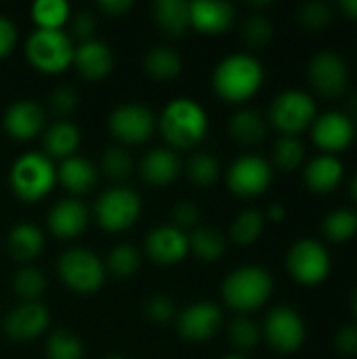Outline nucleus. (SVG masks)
Wrapping results in <instances>:
<instances>
[{
	"label": "nucleus",
	"mask_w": 357,
	"mask_h": 359,
	"mask_svg": "<svg viewBox=\"0 0 357 359\" xmlns=\"http://www.w3.org/2000/svg\"><path fill=\"white\" fill-rule=\"evenodd\" d=\"M263 229H265V215L257 208H246L234 219L229 227V238L240 246H250L261 238Z\"/></svg>",
	"instance_id": "nucleus-33"
},
{
	"label": "nucleus",
	"mask_w": 357,
	"mask_h": 359,
	"mask_svg": "<svg viewBox=\"0 0 357 359\" xmlns=\"http://www.w3.org/2000/svg\"><path fill=\"white\" fill-rule=\"evenodd\" d=\"M181 168H183V164L177 156V151L170 147H154L139 162V172H141L143 181L154 187L170 185L179 177Z\"/></svg>",
	"instance_id": "nucleus-23"
},
{
	"label": "nucleus",
	"mask_w": 357,
	"mask_h": 359,
	"mask_svg": "<svg viewBox=\"0 0 357 359\" xmlns=\"http://www.w3.org/2000/svg\"><path fill=\"white\" fill-rule=\"evenodd\" d=\"M311 141L314 145L328 156H337L345 151L356 141V122L345 111H324L311 124Z\"/></svg>",
	"instance_id": "nucleus-14"
},
{
	"label": "nucleus",
	"mask_w": 357,
	"mask_h": 359,
	"mask_svg": "<svg viewBox=\"0 0 357 359\" xmlns=\"http://www.w3.org/2000/svg\"><path fill=\"white\" fill-rule=\"evenodd\" d=\"M322 233L332 244H345L357 236V210L335 208L322 221Z\"/></svg>",
	"instance_id": "nucleus-30"
},
{
	"label": "nucleus",
	"mask_w": 357,
	"mask_h": 359,
	"mask_svg": "<svg viewBox=\"0 0 357 359\" xmlns=\"http://www.w3.org/2000/svg\"><path fill=\"white\" fill-rule=\"evenodd\" d=\"M130 6H133L130 0H101V2H99V8H101L105 15H109V17H120V15H124Z\"/></svg>",
	"instance_id": "nucleus-49"
},
{
	"label": "nucleus",
	"mask_w": 357,
	"mask_h": 359,
	"mask_svg": "<svg viewBox=\"0 0 357 359\" xmlns=\"http://www.w3.org/2000/svg\"><path fill=\"white\" fill-rule=\"evenodd\" d=\"M225 181L231 194L240 198H257L269 189L274 181V168L269 160H265L263 156L244 154L231 162Z\"/></svg>",
	"instance_id": "nucleus-12"
},
{
	"label": "nucleus",
	"mask_w": 357,
	"mask_h": 359,
	"mask_svg": "<svg viewBox=\"0 0 357 359\" xmlns=\"http://www.w3.org/2000/svg\"><path fill=\"white\" fill-rule=\"evenodd\" d=\"M48 324H50L48 309L38 301H29V303L17 305L6 316L4 332L15 343H29L42 337L48 330Z\"/></svg>",
	"instance_id": "nucleus-16"
},
{
	"label": "nucleus",
	"mask_w": 357,
	"mask_h": 359,
	"mask_svg": "<svg viewBox=\"0 0 357 359\" xmlns=\"http://www.w3.org/2000/svg\"><path fill=\"white\" fill-rule=\"evenodd\" d=\"M170 217H173V223L177 229L185 231V229H194L198 225V219H200V210L194 202L189 200H179L173 210H170Z\"/></svg>",
	"instance_id": "nucleus-45"
},
{
	"label": "nucleus",
	"mask_w": 357,
	"mask_h": 359,
	"mask_svg": "<svg viewBox=\"0 0 357 359\" xmlns=\"http://www.w3.org/2000/svg\"><path fill=\"white\" fill-rule=\"evenodd\" d=\"M345 177V166L337 156L320 154L311 158L303 168V183L311 194H332L339 189Z\"/></svg>",
	"instance_id": "nucleus-21"
},
{
	"label": "nucleus",
	"mask_w": 357,
	"mask_h": 359,
	"mask_svg": "<svg viewBox=\"0 0 357 359\" xmlns=\"http://www.w3.org/2000/svg\"><path fill=\"white\" fill-rule=\"evenodd\" d=\"M223 359H246L244 355H240V353H229V355H225Z\"/></svg>",
	"instance_id": "nucleus-55"
},
{
	"label": "nucleus",
	"mask_w": 357,
	"mask_h": 359,
	"mask_svg": "<svg viewBox=\"0 0 357 359\" xmlns=\"http://www.w3.org/2000/svg\"><path fill=\"white\" fill-rule=\"evenodd\" d=\"M274 292V278L261 265H242L225 276L221 284L223 303L238 311L250 313L261 309Z\"/></svg>",
	"instance_id": "nucleus-3"
},
{
	"label": "nucleus",
	"mask_w": 357,
	"mask_h": 359,
	"mask_svg": "<svg viewBox=\"0 0 357 359\" xmlns=\"http://www.w3.org/2000/svg\"><path fill=\"white\" fill-rule=\"evenodd\" d=\"M318 118V105L314 97L299 88H288L276 95L269 105V122L282 135L297 137L311 128Z\"/></svg>",
	"instance_id": "nucleus-9"
},
{
	"label": "nucleus",
	"mask_w": 357,
	"mask_h": 359,
	"mask_svg": "<svg viewBox=\"0 0 357 359\" xmlns=\"http://www.w3.org/2000/svg\"><path fill=\"white\" fill-rule=\"evenodd\" d=\"M307 82L324 99H341L349 88L347 61L335 50H320L307 63Z\"/></svg>",
	"instance_id": "nucleus-11"
},
{
	"label": "nucleus",
	"mask_w": 357,
	"mask_h": 359,
	"mask_svg": "<svg viewBox=\"0 0 357 359\" xmlns=\"http://www.w3.org/2000/svg\"><path fill=\"white\" fill-rule=\"evenodd\" d=\"M141 267V255L133 244H116L107 252L105 271H109L116 278H130Z\"/></svg>",
	"instance_id": "nucleus-36"
},
{
	"label": "nucleus",
	"mask_w": 357,
	"mask_h": 359,
	"mask_svg": "<svg viewBox=\"0 0 357 359\" xmlns=\"http://www.w3.org/2000/svg\"><path fill=\"white\" fill-rule=\"evenodd\" d=\"M6 248L15 261L29 263L44 248V233L34 223H17L6 236Z\"/></svg>",
	"instance_id": "nucleus-26"
},
{
	"label": "nucleus",
	"mask_w": 357,
	"mask_h": 359,
	"mask_svg": "<svg viewBox=\"0 0 357 359\" xmlns=\"http://www.w3.org/2000/svg\"><path fill=\"white\" fill-rule=\"evenodd\" d=\"M78 74L86 80H101L105 78L114 67V53L112 48L97 38H90L86 42H80L74 50V61Z\"/></svg>",
	"instance_id": "nucleus-22"
},
{
	"label": "nucleus",
	"mask_w": 357,
	"mask_h": 359,
	"mask_svg": "<svg viewBox=\"0 0 357 359\" xmlns=\"http://www.w3.org/2000/svg\"><path fill=\"white\" fill-rule=\"evenodd\" d=\"M74 38L65 29H34L25 40L27 61L42 74H61L74 61Z\"/></svg>",
	"instance_id": "nucleus-5"
},
{
	"label": "nucleus",
	"mask_w": 357,
	"mask_h": 359,
	"mask_svg": "<svg viewBox=\"0 0 357 359\" xmlns=\"http://www.w3.org/2000/svg\"><path fill=\"white\" fill-rule=\"evenodd\" d=\"M335 347L343 358H357V324H347L337 332Z\"/></svg>",
	"instance_id": "nucleus-46"
},
{
	"label": "nucleus",
	"mask_w": 357,
	"mask_h": 359,
	"mask_svg": "<svg viewBox=\"0 0 357 359\" xmlns=\"http://www.w3.org/2000/svg\"><path fill=\"white\" fill-rule=\"evenodd\" d=\"M46 290V278L40 269L27 265L15 271L13 276V292L23 299V303L29 301H38L42 297V292Z\"/></svg>",
	"instance_id": "nucleus-38"
},
{
	"label": "nucleus",
	"mask_w": 357,
	"mask_h": 359,
	"mask_svg": "<svg viewBox=\"0 0 357 359\" xmlns=\"http://www.w3.org/2000/svg\"><path fill=\"white\" fill-rule=\"evenodd\" d=\"M158 128L170 149H194L208 133V114L196 99L177 97L164 105Z\"/></svg>",
	"instance_id": "nucleus-2"
},
{
	"label": "nucleus",
	"mask_w": 357,
	"mask_h": 359,
	"mask_svg": "<svg viewBox=\"0 0 357 359\" xmlns=\"http://www.w3.org/2000/svg\"><path fill=\"white\" fill-rule=\"evenodd\" d=\"M339 8H341V13H343L347 19L357 21V0H341V2H339Z\"/></svg>",
	"instance_id": "nucleus-51"
},
{
	"label": "nucleus",
	"mask_w": 357,
	"mask_h": 359,
	"mask_svg": "<svg viewBox=\"0 0 357 359\" xmlns=\"http://www.w3.org/2000/svg\"><path fill=\"white\" fill-rule=\"evenodd\" d=\"M242 38L246 40L248 46H255V48L265 46L274 38V23L265 15L255 13V15L246 17L242 23Z\"/></svg>",
	"instance_id": "nucleus-42"
},
{
	"label": "nucleus",
	"mask_w": 357,
	"mask_h": 359,
	"mask_svg": "<svg viewBox=\"0 0 357 359\" xmlns=\"http://www.w3.org/2000/svg\"><path fill=\"white\" fill-rule=\"evenodd\" d=\"M143 67L156 80H173L181 74V57L170 46H154L145 53Z\"/></svg>",
	"instance_id": "nucleus-31"
},
{
	"label": "nucleus",
	"mask_w": 357,
	"mask_h": 359,
	"mask_svg": "<svg viewBox=\"0 0 357 359\" xmlns=\"http://www.w3.org/2000/svg\"><path fill=\"white\" fill-rule=\"evenodd\" d=\"M351 311H353V316H356L357 320V286L353 288V292H351Z\"/></svg>",
	"instance_id": "nucleus-54"
},
{
	"label": "nucleus",
	"mask_w": 357,
	"mask_h": 359,
	"mask_svg": "<svg viewBox=\"0 0 357 359\" xmlns=\"http://www.w3.org/2000/svg\"><path fill=\"white\" fill-rule=\"evenodd\" d=\"M263 215H265V221L282 223V221L286 219V208H284L282 204H271V206L267 208V212H263Z\"/></svg>",
	"instance_id": "nucleus-50"
},
{
	"label": "nucleus",
	"mask_w": 357,
	"mask_h": 359,
	"mask_svg": "<svg viewBox=\"0 0 357 359\" xmlns=\"http://www.w3.org/2000/svg\"><path fill=\"white\" fill-rule=\"evenodd\" d=\"M97 29V21L93 17V13H86V11H80L72 17V36L78 38L80 42H86L93 38Z\"/></svg>",
	"instance_id": "nucleus-47"
},
{
	"label": "nucleus",
	"mask_w": 357,
	"mask_h": 359,
	"mask_svg": "<svg viewBox=\"0 0 357 359\" xmlns=\"http://www.w3.org/2000/svg\"><path fill=\"white\" fill-rule=\"evenodd\" d=\"M286 269L297 284L314 288L328 280L332 269V259L322 242L314 238H303L288 248Z\"/></svg>",
	"instance_id": "nucleus-7"
},
{
	"label": "nucleus",
	"mask_w": 357,
	"mask_h": 359,
	"mask_svg": "<svg viewBox=\"0 0 357 359\" xmlns=\"http://www.w3.org/2000/svg\"><path fill=\"white\" fill-rule=\"evenodd\" d=\"M105 359H124L122 355H109V358H105Z\"/></svg>",
	"instance_id": "nucleus-56"
},
{
	"label": "nucleus",
	"mask_w": 357,
	"mask_h": 359,
	"mask_svg": "<svg viewBox=\"0 0 357 359\" xmlns=\"http://www.w3.org/2000/svg\"><path fill=\"white\" fill-rule=\"evenodd\" d=\"M187 177L194 185L198 187H210L219 181L221 177V164L219 160L208 154V151H196L187 160Z\"/></svg>",
	"instance_id": "nucleus-35"
},
{
	"label": "nucleus",
	"mask_w": 357,
	"mask_h": 359,
	"mask_svg": "<svg viewBox=\"0 0 357 359\" xmlns=\"http://www.w3.org/2000/svg\"><path fill=\"white\" fill-rule=\"evenodd\" d=\"M189 252L187 233L175 225H158L145 238V255L158 265H177Z\"/></svg>",
	"instance_id": "nucleus-17"
},
{
	"label": "nucleus",
	"mask_w": 357,
	"mask_h": 359,
	"mask_svg": "<svg viewBox=\"0 0 357 359\" xmlns=\"http://www.w3.org/2000/svg\"><path fill=\"white\" fill-rule=\"evenodd\" d=\"M2 126L11 139L29 141L38 137L44 128V109L32 99H17L6 107L2 116Z\"/></svg>",
	"instance_id": "nucleus-18"
},
{
	"label": "nucleus",
	"mask_w": 357,
	"mask_h": 359,
	"mask_svg": "<svg viewBox=\"0 0 357 359\" xmlns=\"http://www.w3.org/2000/svg\"><path fill=\"white\" fill-rule=\"evenodd\" d=\"M107 126L116 141L124 145H139L154 135L158 118L149 107L141 103H122L109 114Z\"/></svg>",
	"instance_id": "nucleus-13"
},
{
	"label": "nucleus",
	"mask_w": 357,
	"mask_h": 359,
	"mask_svg": "<svg viewBox=\"0 0 357 359\" xmlns=\"http://www.w3.org/2000/svg\"><path fill=\"white\" fill-rule=\"evenodd\" d=\"M353 122H356V118H357V93H353L349 99H347V111H345Z\"/></svg>",
	"instance_id": "nucleus-52"
},
{
	"label": "nucleus",
	"mask_w": 357,
	"mask_h": 359,
	"mask_svg": "<svg viewBox=\"0 0 357 359\" xmlns=\"http://www.w3.org/2000/svg\"><path fill=\"white\" fill-rule=\"evenodd\" d=\"M57 273L69 290L80 294L97 292L107 276L105 263L99 259V255L80 246L61 252L57 261Z\"/></svg>",
	"instance_id": "nucleus-8"
},
{
	"label": "nucleus",
	"mask_w": 357,
	"mask_h": 359,
	"mask_svg": "<svg viewBox=\"0 0 357 359\" xmlns=\"http://www.w3.org/2000/svg\"><path fill=\"white\" fill-rule=\"evenodd\" d=\"M305 160V147L299 137L282 135L271 149V168H278L280 172H295L301 168Z\"/></svg>",
	"instance_id": "nucleus-32"
},
{
	"label": "nucleus",
	"mask_w": 357,
	"mask_h": 359,
	"mask_svg": "<svg viewBox=\"0 0 357 359\" xmlns=\"http://www.w3.org/2000/svg\"><path fill=\"white\" fill-rule=\"evenodd\" d=\"M227 130L236 143L250 147V145H259L267 137V122L257 109L244 107V109H238L229 118Z\"/></svg>",
	"instance_id": "nucleus-27"
},
{
	"label": "nucleus",
	"mask_w": 357,
	"mask_h": 359,
	"mask_svg": "<svg viewBox=\"0 0 357 359\" xmlns=\"http://www.w3.org/2000/svg\"><path fill=\"white\" fill-rule=\"evenodd\" d=\"M143 202L137 189L126 185H114L103 189L93 206V215L97 219V225L105 231H124L137 223L141 217Z\"/></svg>",
	"instance_id": "nucleus-6"
},
{
	"label": "nucleus",
	"mask_w": 357,
	"mask_h": 359,
	"mask_svg": "<svg viewBox=\"0 0 357 359\" xmlns=\"http://www.w3.org/2000/svg\"><path fill=\"white\" fill-rule=\"evenodd\" d=\"M187 242H189V252L200 261H217L225 255L227 248L225 236L210 225L194 227L191 233L187 236Z\"/></svg>",
	"instance_id": "nucleus-29"
},
{
	"label": "nucleus",
	"mask_w": 357,
	"mask_h": 359,
	"mask_svg": "<svg viewBox=\"0 0 357 359\" xmlns=\"http://www.w3.org/2000/svg\"><path fill=\"white\" fill-rule=\"evenodd\" d=\"M236 8L223 0H194L189 2V27L217 36L227 32L234 25Z\"/></svg>",
	"instance_id": "nucleus-20"
},
{
	"label": "nucleus",
	"mask_w": 357,
	"mask_h": 359,
	"mask_svg": "<svg viewBox=\"0 0 357 359\" xmlns=\"http://www.w3.org/2000/svg\"><path fill=\"white\" fill-rule=\"evenodd\" d=\"M227 337L229 343L238 349V351H250L259 345L261 341V328L257 326V322H252L246 316H238L231 320L229 328H227Z\"/></svg>",
	"instance_id": "nucleus-40"
},
{
	"label": "nucleus",
	"mask_w": 357,
	"mask_h": 359,
	"mask_svg": "<svg viewBox=\"0 0 357 359\" xmlns=\"http://www.w3.org/2000/svg\"><path fill=\"white\" fill-rule=\"evenodd\" d=\"M145 318L158 326H166L173 320H177L175 311V301L166 294H154L145 301Z\"/></svg>",
	"instance_id": "nucleus-43"
},
{
	"label": "nucleus",
	"mask_w": 357,
	"mask_h": 359,
	"mask_svg": "<svg viewBox=\"0 0 357 359\" xmlns=\"http://www.w3.org/2000/svg\"><path fill=\"white\" fill-rule=\"evenodd\" d=\"M90 221V212L84 202L78 198H63L59 200L46 215V225L53 236L59 240H74L78 238Z\"/></svg>",
	"instance_id": "nucleus-19"
},
{
	"label": "nucleus",
	"mask_w": 357,
	"mask_h": 359,
	"mask_svg": "<svg viewBox=\"0 0 357 359\" xmlns=\"http://www.w3.org/2000/svg\"><path fill=\"white\" fill-rule=\"evenodd\" d=\"M133 168H135V160L130 151L122 145L107 147L99 162V170H103L109 179H116V181L126 179L133 172Z\"/></svg>",
	"instance_id": "nucleus-39"
},
{
	"label": "nucleus",
	"mask_w": 357,
	"mask_h": 359,
	"mask_svg": "<svg viewBox=\"0 0 357 359\" xmlns=\"http://www.w3.org/2000/svg\"><path fill=\"white\" fill-rule=\"evenodd\" d=\"M42 147L44 156L50 160H65L76 156L80 147V130L69 120H57L42 133Z\"/></svg>",
	"instance_id": "nucleus-25"
},
{
	"label": "nucleus",
	"mask_w": 357,
	"mask_h": 359,
	"mask_svg": "<svg viewBox=\"0 0 357 359\" xmlns=\"http://www.w3.org/2000/svg\"><path fill=\"white\" fill-rule=\"evenodd\" d=\"M265 80L263 63L250 53H234L223 57L213 72V88L227 103H246Z\"/></svg>",
	"instance_id": "nucleus-1"
},
{
	"label": "nucleus",
	"mask_w": 357,
	"mask_h": 359,
	"mask_svg": "<svg viewBox=\"0 0 357 359\" xmlns=\"http://www.w3.org/2000/svg\"><path fill=\"white\" fill-rule=\"evenodd\" d=\"M261 337L276 353L290 355L303 347L307 339V326L297 309L288 305H278L267 313Z\"/></svg>",
	"instance_id": "nucleus-10"
},
{
	"label": "nucleus",
	"mask_w": 357,
	"mask_h": 359,
	"mask_svg": "<svg viewBox=\"0 0 357 359\" xmlns=\"http://www.w3.org/2000/svg\"><path fill=\"white\" fill-rule=\"evenodd\" d=\"M15 44H17V27L6 15H0V59L8 57Z\"/></svg>",
	"instance_id": "nucleus-48"
},
{
	"label": "nucleus",
	"mask_w": 357,
	"mask_h": 359,
	"mask_svg": "<svg viewBox=\"0 0 357 359\" xmlns=\"http://www.w3.org/2000/svg\"><path fill=\"white\" fill-rule=\"evenodd\" d=\"M349 196H351V200L356 202V206H357V172L351 177V183H349Z\"/></svg>",
	"instance_id": "nucleus-53"
},
{
	"label": "nucleus",
	"mask_w": 357,
	"mask_h": 359,
	"mask_svg": "<svg viewBox=\"0 0 357 359\" xmlns=\"http://www.w3.org/2000/svg\"><path fill=\"white\" fill-rule=\"evenodd\" d=\"M44 353H46V359H82L84 347H82V341L74 332L59 328L48 334Z\"/></svg>",
	"instance_id": "nucleus-37"
},
{
	"label": "nucleus",
	"mask_w": 357,
	"mask_h": 359,
	"mask_svg": "<svg viewBox=\"0 0 357 359\" xmlns=\"http://www.w3.org/2000/svg\"><path fill=\"white\" fill-rule=\"evenodd\" d=\"M154 23L164 36H181L189 27V2L185 0H156L151 4Z\"/></svg>",
	"instance_id": "nucleus-28"
},
{
	"label": "nucleus",
	"mask_w": 357,
	"mask_h": 359,
	"mask_svg": "<svg viewBox=\"0 0 357 359\" xmlns=\"http://www.w3.org/2000/svg\"><path fill=\"white\" fill-rule=\"evenodd\" d=\"M48 105L50 109L61 116V120H65V116L74 114L78 107V95L74 88L69 86H57L48 93Z\"/></svg>",
	"instance_id": "nucleus-44"
},
{
	"label": "nucleus",
	"mask_w": 357,
	"mask_h": 359,
	"mask_svg": "<svg viewBox=\"0 0 357 359\" xmlns=\"http://www.w3.org/2000/svg\"><path fill=\"white\" fill-rule=\"evenodd\" d=\"M57 181L76 196L88 194L99 183V166L84 156H72L57 166Z\"/></svg>",
	"instance_id": "nucleus-24"
},
{
	"label": "nucleus",
	"mask_w": 357,
	"mask_h": 359,
	"mask_svg": "<svg viewBox=\"0 0 357 359\" xmlns=\"http://www.w3.org/2000/svg\"><path fill=\"white\" fill-rule=\"evenodd\" d=\"M297 21L305 29H309V32H320V29H324V27L330 25V21H332V8H330L328 2H322V0L305 2L297 11Z\"/></svg>",
	"instance_id": "nucleus-41"
},
{
	"label": "nucleus",
	"mask_w": 357,
	"mask_h": 359,
	"mask_svg": "<svg viewBox=\"0 0 357 359\" xmlns=\"http://www.w3.org/2000/svg\"><path fill=\"white\" fill-rule=\"evenodd\" d=\"M32 19L38 29H63L72 8L65 0H38L32 4Z\"/></svg>",
	"instance_id": "nucleus-34"
},
{
	"label": "nucleus",
	"mask_w": 357,
	"mask_h": 359,
	"mask_svg": "<svg viewBox=\"0 0 357 359\" xmlns=\"http://www.w3.org/2000/svg\"><path fill=\"white\" fill-rule=\"evenodd\" d=\"M57 183V166L42 151H25L11 164L8 185L13 194L25 202L44 200Z\"/></svg>",
	"instance_id": "nucleus-4"
},
{
	"label": "nucleus",
	"mask_w": 357,
	"mask_h": 359,
	"mask_svg": "<svg viewBox=\"0 0 357 359\" xmlns=\"http://www.w3.org/2000/svg\"><path fill=\"white\" fill-rule=\"evenodd\" d=\"M223 324V311L213 301H196L177 316V330L189 343L210 341Z\"/></svg>",
	"instance_id": "nucleus-15"
}]
</instances>
